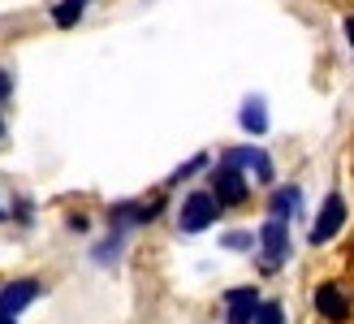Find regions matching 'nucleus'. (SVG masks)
Instances as JSON below:
<instances>
[{
	"instance_id": "f8f14e48",
	"label": "nucleus",
	"mask_w": 354,
	"mask_h": 324,
	"mask_svg": "<svg viewBox=\"0 0 354 324\" xmlns=\"http://www.w3.org/2000/svg\"><path fill=\"white\" fill-rule=\"evenodd\" d=\"M251 324H286V307H281V303H259L255 307V316H251Z\"/></svg>"
},
{
	"instance_id": "0eeeda50",
	"label": "nucleus",
	"mask_w": 354,
	"mask_h": 324,
	"mask_svg": "<svg viewBox=\"0 0 354 324\" xmlns=\"http://www.w3.org/2000/svg\"><path fill=\"white\" fill-rule=\"evenodd\" d=\"M315 312H320L324 320H333V324H346L350 320V303H346V294H342V285H320L315 290Z\"/></svg>"
},
{
	"instance_id": "4468645a",
	"label": "nucleus",
	"mask_w": 354,
	"mask_h": 324,
	"mask_svg": "<svg viewBox=\"0 0 354 324\" xmlns=\"http://www.w3.org/2000/svg\"><path fill=\"white\" fill-rule=\"evenodd\" d=\"M199 165H203V156H194V160H186V165H182V169H177V173H173V182H182V177H190V173H194V169H199Z\"/></svg>"
},
{
	"instance_id": "1a4fd4ad",
	"label": "nucleus",
	"mask_w": 354,
	"mask_h": 324,
	"mask_svg": "<svg viewBox=\"0 0 354 324\" xmlns=\"http://www.w3.org/2000/svg\"><path fill=\"white\" fill-rule=\"evenodd\" d=\"M238 121H242V130H246V134H255V138H259V134H268V104H263V96H246Z\"/></svg>"
},
{
	"instance_id": "9b49d317",
	"label": "nucleus",
	"mask_w": 354,
	"mask_h": 324,
	"mask_svg": "<svg viewBox=\"0 0 354 324\" xmlns=\"http://www.w3.org/2000/svg\"><path fill=\"white\" fill-rule=\"evenodd\" d=\"M82 9H86V0H61V5L52 9V17H57V26H74L82 17Z\"/></svg>"
},
{
	"instance_id": "a211bd4d",
	"label": "nucleus",
	"mask_w": 354,
	"mask_h": 324,
	"mask_svg": "<svg viewBox=\"0 0 354 324\" xmlns=\"http://www.w3.org/2000/svg\"><path fill=\"white\" fill-rule=\"evenodd\" d=\"M0 134H5V121H0Z\"/></svg>"
},
{
	"instance_id": "ddd939ff",
	"label": "nucleus",
	"mask_w": 354,
	"mask_h": 324,
	"mask_svg": "<svg viewBox=\"0 0 354 324\" xmlns=\"http://www.w3.org/2000/svg\"><path fill=\"white\" fill-rule=\"evenodd\" d=\"M225 246H229V251H246V246H251V233H246V229L229 233V238H225Z\"/></svg>"
},
{
	"instance_id": "f257e3e1",
	"label": "nucleus",
	"mask_w": 354,
	"mask_h": 324,
	"mask_svg": "<svg viewBox=\"0 0 354 324\" xmlns=\"http://www.w3.org/2000/svg\"><path fill=\"white\" fill-rule=\"evenodd\" d=\"M259 242H263L259 268H263V273H277L281 260H286V251H290V221H281V216H268V225H263Z\"/></svg>"
},
{
	"instance_id": "9d476101",
	"label": "nucleus",
	"mask_w": 354,
	"mask_h": 324,
	"mask_svg": "<svg viewBox=\"0 0 354 324\" xmlns=\"http://www.w3.org/2000/svg\"><path fill=\"white\" fill-rule=\"evenodd\" d=\"M294 208H298V186H286V190H277V195H272V216L290 221Z\"/></svg>"
},
{
	"instance_id": "6e6552de",
	"label": "nucleus",
	"mask_w": 354,
	"mask_h": 324,
	"mask_svg": "<svg viewBox=\"0 0 354 324\" xmlns=\"http://www.w3.org/2000/svg\"><path fill=\"white\" fill-rule=\"evenodd\" d=\"M225 165H229V169H238V173L255 165V173L263 177V182L272 177V156H268V152H259V147H229V152H225Z\"/></svg>"
},
{
	"instance_id": "f3484780",
	"label": "nucleus",
	"mask_w": 354,
	"mask_h": 324,
	"mask_svg": "<svg viewBox=\"0 0 354 324\" xmlns=\"http://www.w3.org/2000/svg\"><path fill=\"white\" fill-rule=\"evenodd\" d=\"M0 324H17V320H0Z\"/></svg>"
},
{
	"instance_id": "f03ea898",
	"label": "nucleus",
	"mask_w": 354,
	"mask_h": 324,
	"mask_svg": "<svg viewBox=\"0 0 354 324\" xmlns=\"http://www.w3.org/2000/svg\"><path fill=\"white\" fill-rule=\"evenodd\" d=\"M216 212H221V204L212 199L207 190H194V195H186L182 199V233H203L212 221H216Z\"/></svg>"
},
{
	"instance_id": "423d86ee",
	"label": "nucleus",
	"mask_w": 354,
	"mask_h": 324,
	"mask_svg": "<svg viewBox=\"0 0 354 324\" xmlns=\"http://www.w3.org/2000/svg\"><path fill=\"white\" fill-rule=\"evenodd\" d=\"M225 320L229 324H251L255 307H259V294H255V285H238V290H229L225 294Z\"/></svg>"
},
{
	"instance_id": "dca6fc26",
	"label": "nucleus",
	"mask_w": 354,
	"mask_h": 324,
	"mask_svg": "<svg viewBox=\"0 0 354 324\" xmlns=\"http://www.w3.org/2000/svg\"><path fill=\"white\" fill-rule=\"evenodd\" d=\"M346 39H350V48H354V17H346Z\"/></svg>"
},
{
	"instance_id": "2eb2a0df",
	"label": "nucleus",
	"mask_w": 354,
	"mask_h": 324,
	"mask_svg": "<svg viewBox=\"0 0 354 324\" xmlns=\"http://www.w3.org/2000/svg\"><path fill=\"white\" fill-rule=\"evenodd\" d=\"M9 91H13V78L5 74V69H0V100H9Z\"/></svg>"
},
{
	"instance_id": "7ed1b4c3",
	"label": "nucleus",
	"mask_w": 354,
	"mask_h": 324,
	"mask_svg": "<svg viewBox=\"0 0 354 324\" xmlns=\"http://www.w3.org/2000/svg\"><path fill=\"white\" fill-rule=\"evenodd\" d=\"M342 225H346V199H342V195H328L324 208H320V216H315V225H311V242L320 246L328 238H337Z\"/></svg>"
},
{
	"instance_id": "20e7f679",
	"label": "nucleus",
	"mask_w": 354,
	"mask_h": 324,
	"mask_svg": "<svg viewBox=\"0 0 354 324\" xmlns=\"http://www.w3.org/2000/svg\"><path fill=\"white\" fill-rule=\"evenodd\" d=\"M35 298H39V281H30V277L9 281L0 290V320H17V312H26Z\"/></svg>"
},
{
	"instance_id": "39448f33",
	"label": "nucleus",
	"mask_w": 354,
	"mask_h": 324,
	"mask_svg": "<svg viewBox=\"0 0 354 324\" xmlns=\"http://www.w3.org/2000/svg\"><path fill=\"white\" fill-rule=\"evenodd\" d=\"M212 199H221V204H242L246 199V182H242V173L238 169H229V165H221L216 173H212Z\"/></svg>"
}]
</instances>
